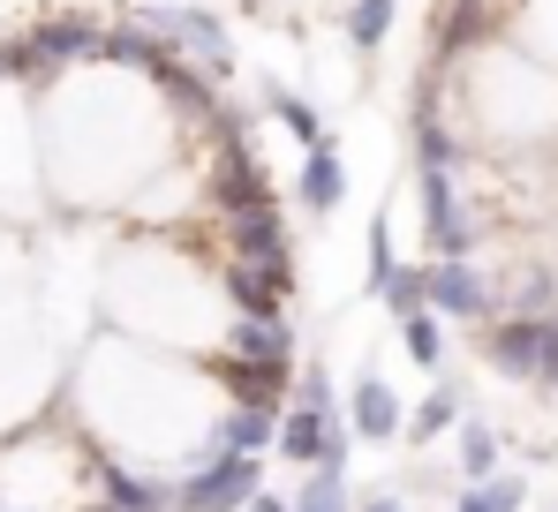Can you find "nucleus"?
I'll use <instances>...</instances> for the list:
<instances>
[{
  "label": "nucleus",
  "mask_w": 558,
  "mask_h": 512,
  "mask_svg": "<svg viewBox=\"0 0 558 512\" xmlns=\"http://www.w3.org/2000/svg\"><path fill=\"white\" fill-rule=\"evenodd\" d=\"M129 23H144L151 38H167L204 84H227L234 76V46H227V23L211 8H174V0H144V8H121Z\"/></svg>",
  "instance_id": "1"
},
{
  "label": "nucleus",
  "mask_w": 558,
  "mask_h": 512,
  "mask_svg": "<svg viewBox=\"0 0 558 512\" xmlns=\"http://www.w3.org/2000/svg\"><path fill=\"white\" fill-rule=\"evenodd\" d=\"M257 490H265V475L250 452H211L204 467H189L174 483V512H242Z\"/></svg>",
  "instance_id": "2"
},
{
  "label": "nucleus",
  "mask_w": 558,
  "mask_h": 512,
  "mask_svg": "<svg viewBox=\"0 0 558 512\" xmlns=\"http://www.w3.org/2000/svg\"><path fill=\"white\" fill-rule=\"evenodd\" d=\"M423 302H430V317L483 325V317L498 309V287L475 271V256H430V264H423Z\"/></svg>",
  "instance_id": "3"
},
{
  "label": "nucleus",
  "mask_w": 558,
  "mask_h": 512,
  "mask_svg": "<svg viewBox=\"0 0 558 512\" xmlns=\"http://www.w3.org/2000/svg\"><path fill=\"white\" fill-rule=\"evenodd\" d=\"M340 196H348V159H340V144H317V151H302V173H294V204H302L310 219H332V211H340Z\"/></svg>",
  "instance_id": "4"
},
{
  "label": "nucleus",
  "mask_w": 558,
  "mask_h": 512,
  "mask_svg": "<svg viewBox=\"0 0 558 512\" xmlns=\"http://www.w3.org/2000/svg\"><path fill=\"white\" fill-rule=\"evenodd\" d=\"M483 362L506 377H536V317H483Z\"/></svg>",
  "instance_id": "5"
},
{
  "label": "nucleus",
  "mask_w": 558,
  "mask_h": 512,
  "mask_svg": "<svg viewBox=\"0 0 558 512\" xmlns=\"http://www.w3.org/2000/svg\"><path fill=\"white\" fill-rule=\"evenodd\" d=\"M400 392L385 385V377H363L355 392H348V429L363 437V444H385V437H400Z\"/></svg>",
  "instance_id": "6"
},
{
  "label": "nucleus",
  "mask_w": 558,
  "mask_h": 512,
  "mask_svg": "<svg viewBox=\"0 0 558 512\" xmlns=\"http://www.w3.org/2000/svg\"><path fill=\"white\" fill-rule=\"evenodd\" d=\"M219 377H227L234 407H279V392L294 385V369H287V362H234V369H219Z\"/></svg>",
  "instance_id": "7"
},
{
  "label": "nucleus",
  "mask_w": 558,
  "mask_h": 512,
  "mask_svg": "<svg viewBox=\"0 0 558 512\" xmlns=\"http://www.w3.org/2000/svg\"><path fill=\"white\" fill-rule=\"evenodd\" d=\"M325 423L332 415H317V407H287L272 429V452L279 460H294V467H317V452H325Z\"/></svg>",
  "instance_id": "8"
},
{
  "label": "nucleus",
  "mask_w": 558,
  "mask_h": 512,
  "mask_svg": "<svg viewBox=\"0 0 558 512\" xmlns=\"http://www.w3.org/2000/svg\"><path fill=\"white\" fill-rule=\"evenodd\" d=\"M227 346H234V362H287V354H294V340H287L279 317H234V325H227Z\"/></svg>",
  "instance_id": "9"
},
{
  "label": "nucleus",
  "mask_w": 558,
  "mask_h": 512,
  "mask_svg": "<svg viewBox=\"0 0 558 512\" xmlns=\"http://www.w3.org/2000/svg\"><path fill=\"white\" fill-rule=\"evenodd\" d=\"M272 429H279L272 407H234L227 423L211 429V452H250L257 460V452H272Z\"/></svg>",
  "instance_id": "10"
},
{
  "label": "nucleus",
  "mask_w": 558,
  "mask_h": 512,
  "mask_svg": "<svg viewBox=\"0 0 558 512\" xmlns=\"http://www.w3.org/2000/svg\"><path fill=\"white\" fill-rule=\"evenodd\" d=\"M265 106H272V121L287 129V136H294V144H302V151H317V144H332V129H325V113H317L310 98H294L287 84H272V90H265Z\"/></svg>",
  "instance_id": "11"
},
{
  "label": "nucleus",
  "mask_w": 558,
  "mask_h": 512,
  "mask_svg": "<svg viewBox=\"0 0 558 512\" xmlns=\"http://www.w3.org/2000/svg\"><path fill=\"white\" fill-rule=\"evenodd\" d=\"M106 505H113V512H174V490H167V483H151V475L106 467Z\"/></svg>",
  "instance_id": "12"
},
{
  "label": "nucleus",
  "mask_w": 558,
  "mask_h": 512,
  "mask_svg": "<svg viewBox=\"0 0 558 512\" xmlns=\"http://www.w3.org/2000/svg\"><path fill=\"white\" fill-rule=\"evenodd\" d=\"M453 423H461V392H453V385H438V392H430V400H423V407H415V415L400 423V437L430 444V437H446Z\"/></svg>",
  "instance_id": "13"
},
{
  "label": "nucleus",
  "mask_w": 558,
  "mask_h": 512,
  "mask_svg": "<svg viewBox=\"0 0 558 512\" xmlns=\"http://www.w3.org/2000/svg\"><path fill=\"white\" fill-rule=\"evenodd\" d=\"M392 15H400V0H355L348 8V46L355 53H377L392 38Z\"/></svg>",
  "instance_id": "14"
},
{
  "label": "nucleus",
  "mask_w": 558,
  "mask_h": 512,
  "mask_svg": "<svg viewBox=\"0 0 558 512\" xmlns=\"http://www.w3.org/2000/svg\"><path fill=\"white\" fill-rule=\"evenodd\" d=\"M400 346H408V362H423V369H438V362H446V332H438V317H430V309L400 317Z\"/></svg>",
  "instance_id": "15"
},
{
  "label": "nucleus",
  "mask_w": 558,
  "mask_h": 512,
  "mask_svg": "<svg viewBox=\"0 0 558 512\" xmlns=\"http://www.w3.org/2000/svg\"><path fill=\"white\" fill-rule=\"evenodd\" d=\"M498 467V429L490 423H461V475L468 483H483Z\"/></svg>",
  "instance_id": "16"
},
{
  "label": "nucleus",
  "mask_w": 558,
  "mask_h": 512,
  "mask_svg": "<svg viewBox=\"0 0 558 512\" xmlns=\"http://www.w3.org/2000/svg\"><path fill=\"white\" fill-rule=\"evenodd\" d=\"M377 302H385L392 317H415V309H430V302H423V264H400V271L385 279V294H377Z\"/></svg>",
  "instance_id": "17"
},
{
  "label": "nucleus",
  "mask_w": 558,
  "mask_h": 512,
  "mask_svg": "<svg viewBox=\"0 0 558 512\" xmlns=\"http://www.w3.org/2000/svg\"><path fill=\"white\" fill-rule=\"evenodd\" d=\"M287 512H348V475H325V467H310V490L294 498Z\"/></svg>",
  "instance_id": "18"
},
{
  "label": "nucleus",
  "mask_w": 558,
  "mask_h": 512,
  "mask_svg": "<svg viewBox=\"0 0 558 512\" xmlns=\"http://www.w3.org/2000/svg\"><path fill=\"white\" fill-rule=\"evenodd\" d=\"M392 271H400V256H392V227L377 219V227H371V271H363V287L385 294V279H392Z\"/></svg>",
  "instance_id": "19"
},
{
  "label": "nucleus",
  "mask_w": 558,
  "mask_h": 512,
  "mask_svg": "<svg viewBox=\"0 0 558 512\" xmlns=\"http://www.w3.org/2000/svg\"><path fill=\"white\" fill-rule=\"evenodd\" d=\"M483 498H490V512H521L529 505V483L521 475H483Z\"/></svg>",
  "instance_id": "20"
},
{
  "label": "nucleus",
  "mask_w": 558,
  "mask_h": 512,
  "mask_svg": "<svg viewBox=\"0 0 558 512\" xmlns=\"http://www.w3.org/2000/svg\"><path fill=\"white\" fill-rule=\"evenodd\" d=\"M536 377L558 385V309H551V317H536Z\"/></svg>",
  "instance_id": "21"
},
{
  "label": "nucleus",
  "mask_w": 558,
  "mask_h": 512,
  "mask_svg": "<svg viewBox=\"0 0 558 512\" xmlns=\"http://www.w3.org/2000/svg\"><path fill=\"white\" fill-rule=\"evenodd\" d=\"M453 512H490V498H483V483H475V490H461V505Z\"/></svg>",
  "instance_id": "22"
},
{
  "label": "nucleus",
  "mask_w": 558,
  "mask_h": 512,
  "mask_svg": "<svg viewBox=\"0 0 558 512\" xmlns=\"http://www.w3.org/2000/svg\"><path fill=\"white\" fill-rule=\"evenodd\" d=\"M242 512H287V498H272V490H257V498H250Z\"/></svg>",
  "instance_id": "23"
},
{
  "label": "nucleus",
  "mask_w": 558,
  "mask_h": 512,
  "mask_svg": "<svg viewBox=\"0 0 558 512\" xmlns=\"http://www.w3.org/2000/svg\"><path fill=\"white\" fill-rule=\"evenodd\" d=\"M363 512H408V505H400L392 490H377V498H371V505H363Z\"/></svg>",
  "instance_id": "24"
},
{
  "label": "nucleus",
  "mask_w": 558,
  "mask_h": 512,
  "mask_svg": "<svg viewBox=\"0 0 558 512\" xmlns=\"http://www.w3.org/2000/svg\"><path fill=\"white\" fill-rule=\"evenodd\" d=\"M84 512H113V505H84Z\"/></svg>",
  "instance_id": "25"
}]
</instances>
